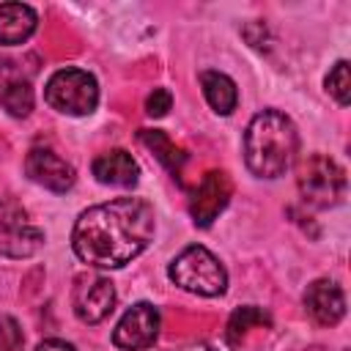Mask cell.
Wrapping results in <instances>:
<instances>
[{
    "mask_svg": "<svg viewBox=\"0 0 351 351\" xmlns=\"http://www.w3.org/2000/svg\"><path fill=\"white\" fill-rule=\"evenodd\" d=\"M154 206L143 197H115L85 208L71 230L74 255L96 269H121L154 239Z\"/></svg>",
    "mask_w": 351,
    "mask_h": 351,
    "instance_id": "6da1fadb",
    "label": "cell"
},
{
    "mask_svg": "<svg viewBox=\"0 0 351 351\" xmlns=\"http://www.w3.org/2000/svg\"><path fill=\"white\" fill-rule=\"evenodd\" d=\"M299 134L280 110L258 112L244 132V162L258 178H280L296 159Z\"/></svg>",
    "mask_w": 351,
    "mask_h": 351,
    "instance_id": "7a4b0ae2",
    "label": "cell"
},
{
    "mask_svg": "<svg viewBox=\"0 0 351 351\" xmlns=\"http://www.w3.org/2000/svg\"><path fill=\"white\" fill-rule=\"evenodd\" d=\"M167 277L178 288H184L189 293H197V296H219L228 288L225 266L219 263V258L214 252H208L200 244H189L186 250H181L173 258V263L167 269Z\"/></svg>",
    "mask_w": 351,
    "mask_h": 351,
    "instance_id": "3957f363",
    "label": "cell"
},
{
    "mask_svg": "<svg viewBox=\"0 0 351 351\" xmlns=\"http://www.w3.org/2000/svg\"><path fill=\"white\" fill-rule=\"evenodd\" d=\"M302 200L313 208H332L346 197V170L326 154H310L296 167Z\"/></svg>",
    "mask_w": 351,
    "mask_h": 351,
    "instance_id": "277c9868",
    "label": "cell"
},
{
    "mask_svg": "<svg viewBox=\"0 0 351 351\" xmlns=\"http://www.w3.org/2000/svg\"><path fill=\"white\" fill-rule=\"evenodd\" d=\"M44 99L63 115H90L99 104V85L96 77L82 69H60L49 77Z\"/></svg>",
    "mask_w": 351,
    "mask_h": 351,
    "instance_id": "5b68a950",
    "label": "cell"
},
{
    "mask_svg": "<svg viewBox=\"0 0 351 351\" xmlns=\"http://www.w3.org/2000/svg\"><path fill=\"white\" fill-rule=\"evenodd\" d=\"M44 233L14 197H0V255L30 258L41 250Z\"/></svg>",
    "mask_w": 351,
    "mask_h": 351,
    "instance_id": "8992f818",
    "label": "cell"
},
{
    "mask_svg": "<svg viewBox=\"0 0 351 351\" xmlns=\"http://www.w3.org/2000/svg\"><path fill=\"white\" fill-rule=\"evenodd\" d=\"M71 307L74 315L82 324H99L104 321L112 307H115V288L107 277L93 274V271H82L74 277V288H71Z\"/></svg>",
    "mask_w": 351,
    "mask_h": 351,
    "instance_id": "52a82bcc",
    "label": "cell"
},
{
    "mask_svg": "<svg viewBox=\"0 0 351 351\" xmlns=\"http://www.w3.org/2000/svg\"><path fill=\"white\" fill-rule=\"evenodd\" d=\"M233 181L225 170H208L189 197V214L197 228H208L230 203Z\"/></svg>",
    "mask_w": 351,
    "mask_h": 351,
    "instance_id": "ba28073f",
    "label": "cell"
},
{
    "mask_svg": "<svg viewBox=\"0 0 351 351\" xmlns=\"http://www.w3.org/2000/svg\"><path fill=\"white\" fill-rule=\"evenodd\" d=\"M156 335H159V310L148 302H137L118 321L112 332V343L121 351H143L154 346Z\"/></svg>",
    "mask_w": 351,
    "mask_h": 351,
    "instance_id": "9c48e42d",
    "label": "cell"
},
{
    "mask_svg": "<svg viewBox=\"0 0 351 351\" xmlns=\"http://www.w3.org/2000/svg\"><path fill=\"white\" fill-rule=\"evenodd\" d=\"M25 173L30 181H36L49 192H66L77 181L74 167L63 156H58L52 148H30L25 156Z\"/></svg>",
    "mask_w": 351,
    "mask_h": 351,
    "instance_id": "30bf717a",
    "label": "cell"
},
{
    "mask_svg": "<svg viewBox=\"0 0 351 351\" xmlns=\"http://www.w3.org/2000/svg\"><path fill=\"white\" fill-rule=\"evenodd\" d=\"M304 310L318 326H335L346 315V296L335 280H315L304 291Z\"/></svg>",
    "mask_w": 351,
    "mask_h": 351,
    "instance_id": "8fae6325",
    "label": "cell"
},
{
    "mask_svg": "<svg viewBox=\"0 0 351 351\" xmlns=\"http://www.w3.org/2000/svg\"><path fill=\"white\" fill-rule=\"evenodd\" d=\"M93 176L99 184H107V186H134L137 178H140V167L137 162L132 159L129 151L123 148H112V151H104L93 159L90 165Z\"/></svg>",
    "mask_w": 351,
    "mask_h": 351,
    "instance_id": "7c38bea8",
    "label": "cell"
},
{
    "mask_svg": "<svg viewBox=\"0 0 351 351\" xmlns=\"http://www.w3.org/2000/svg\"><path fill=\"white\" fill-rule=\"evenodd\" d=\"M38 16L25 3H0V44L16 47L33 36Z\"/></svg>",
    "mask_w": 351,
    "mask_h": 351,
    "instance_id": "4fadbf2b",
    "label": "cell"
},
{
    "mask_svg": "<svg viewBox=\"0 0 351 351\" xmlns=\"http://www.w3.org/2000/svg\"><path fill=\"white\" fill-rule=\"evenodd\" d=\"M200 88H203V96L206 101L211 104L214 112L219 115H230L236 110V101H239V90H236V82L222 74V71H200Z\"/></svg>",
    "mask_w": 351,
    "mask_h": 351,
    "instance_id": "5bb4252c",
    "label": "cell"
},
{
    "mask_svg": "<svg viewBox=\"0 0 351 351\" xmlns=\"http://www.w3.org/2000/svg\"><path fill=\"white\" fill-rule=\"evenodd\" d=\"M140 143L165 165L167 173L181 176L184 162H186V154H184V148H178L162 129H140Z\"/></svg>",
    "mask_w": 351,
    "mask_h": 351,
    "instance_id": "9a60e30c",
    "label": "cell"
},
{
    "mask_svg": "<svg viewBox=\"0 0 351 351\" xmlns=\"http://www.w3.org/2000/svg\"><path fill=\"white\" fill-rule=\"evenodd\" d=\"M271 324V315L263 310V307H255V304H244V307H239L233 315H230V321H228V326H225V340H228V346H241V340L250 335V329L252 326H269Z\"/></svg>",
    "mask_w": 351,
    "mask_h": 351,
    "instance_id": "2e32d148",
    "label": "cell"
},
{
    "mask_svg": "<svg viewBox=\"0 0 351 351\" xmlns=\"http://www.w3.org/2000/svg\"><path fill=\"white\" fill-rule=\"evenodd\" d=\"M0 107L14 115V118H25L33 110V88L27 80L22 77H11L0 82Z\"/></svg>",
    "mask_w": 351,
    "mask_h": 351,
    "instance_id": "e0dca14e",
    "label": "cell"
},
{
    "mask_svg": "<svg viewBox=\"0 0 351 351\" xmlns=\"http://www.w3.org/2000/svg\"><path fill=\"white\" fill-rule=\"evenodd\" d=\"M326 93L346 107L351 101V77H348V60H337L335 69L326 74Z\"/></svg>",
    "mask_w": 351,
    "mask_h": 351,
    "instance_id": "ac0fdd59",
    "label": "cell"
},
{
    "mask_svg": "<svg viewBox=\"0 0 351 351\" xmlns=\"http://www.w3.org/2000/svg\"><path fill=\"white\" fill-rule=\"evenodd\" d=\"M22 343H25V337H22L19 324L14 318L3 315L0 318V351H22Z\"/></svg>",
    "mask_w": 351,
    "mask_h": 351,
    "instance_id": "d6986e66",
    "label": "cell"
},
{
    "mask_svg": "<svg viewBox=\"0 0 351 351\" xmlns=\"http://www.w3.org/2000/svg\"><path fill=\"white\" fill-rule=\"evenodd\" d=\"M170 107H173V96H170V90H165V88H154V90L148 93V99H145V112H148L151 118L167 115Z\"/></svg>",
    "mask_w": 351,
    "mask_h": 351,
    "instance_id": "ffe728a7",
    "label": "cell"
},
{
    "mask_svg": "<svg viewBox=\"0 0 351 351\" xmlns=\"http://www.w3.org/2000/svg\"><path fill=\"white\" fill-rule=\"evenodd\" d=\"M36 351H74V346H71V343H66V340L52 337V340L38 343V346H36Z\"/></svg>",
    "mask_w": 351,
    "mask_h": 351,
    "instance_id": "44dd1931",
    "label": "cell"
},
{
    "mask_svg": "<svg viewBox=\"0 0 351 351\" xmlns=\"http://www.w3.org/2000/svg\"><path fill=\"white\" fill-rule=\"evenodd\" d=\"M189 351H217L214 346H208V343H197V346H192Z\"/></svg>",
    "mask_w": 351,
    "mask_h": 351,
    "instance_id": "7402d4cb",
    "label": "cell"
}]
</instances>
